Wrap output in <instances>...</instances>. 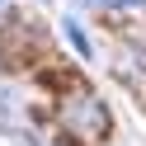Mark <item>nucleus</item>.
<instances>
[{
  "label": "nucleus",
  "instance_id": "f257e3e1",
  "mask_svg": "<svg viewBox=\"0 0 146 146\" xmlns=\"http://www.w3.org/2000/svg\"><path fill=\"white\" fill-rule=\"evenodd\" d=\"M52 123H57V132L66 137L71 146H104L108 137H113V113H108V104L94 94V90H85V85L57 99Z\"/></svg>",
  "mask_w": 146,
  "mask_h": 146
},
{
  "label": "nucleus",
  "instance_id": "f03ea898",
  "mask_svg": "<svg viewBox=\"0 0 146 146\" xmlns=\"http://www.w3.org/2000/svg\"><path fill=\"white\" fill-rule=\"evenodd\" d=\"M61 29H66V38H71V47H76L80 57H90V38H85V33H80V24H76V19H61Z\"/></svg>",
  "mask_w": 146,
  "mask_h": 146
},
{
  "label": "nucleus",
  "instance_id": "7ed1b4c3",
  "mask_svg": "<svg viewBox=\"0 0 146 146\" xmlns=\"http://www.w3.org/2000/svg\"><path fill=\"white\" fill-rule=\"evenodd\" d=\"M104 5H118V10H127V5H146V0H104Z\"/></svg>",
  "mask_w": 146,
  "mask_h": 146
},
{
  "label": "nucleus",
  "instance_id": "20e7f679",
  "mask_svg": "<svg viewBox=\"0 0 146 146\" xmlns=\"http://www.w3.org/2000/svg\"><path fill=\"white\" fill-rule=\"evenodd\" d=\"M80 5H104V0H80Z\"/></svg>",
  "mask_w": 146,
  "mask_h": 146
}]
</instances>
